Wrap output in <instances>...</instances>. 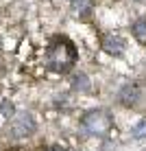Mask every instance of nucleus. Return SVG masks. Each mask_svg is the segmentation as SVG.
<instances>
[{
  "mask_svg": "<svg viewBox=\"0 0 146 151\" xmlns=\"http://www.w3.org/2000/svg\"><path fill=\"white\" fill-rule=\"evenodd\" d=\"M131 29H133V35H135V40H137L140 44H146V20H144V18L135 20Z\"/></svg>",
  "mask_w": 146,
  "mask_h": 151,
  "instance_id": "423d86ee",
  "label": "nucleus"
},
{
  "mask_svg": "<svg viewBox=\"0 0 146 151\" xmlns=\"http://www.w3.org/2000/svg\"><path fill=\"white\" fill-rule=\"evenodd\" d=\"M74 2V9H85L87 7V0H72Z\"/></svg>",
  "mask_w": 146,
  "mask_h": 151,
  "instance_id": "1a4fd4ad",
  "label": "nucleus"
},
{
  "mask_svg": "<svg viewBox=\"0 0 146 151\" xmlns=\"http://www.w3.org/2000/svg\"><path fill=\"white\" fill-rule=\"evenodd\" d=\"M33 132H35V121H33L31 114L22 112L13 118V123H11V136L13 138H26Z\"/></svg>",
  "mask_w": 146,
  "mask_h": 151,
  "instance_id": "7ed1b4c3",
  "label": "nucleus"
},
{
  "mask_svg": "<svg viewBox=\"0 0 146 151\" xmlns=\"http://www.w3.org/2000/svg\"><path fill=\"white\" fill-rule=\"evenodd\" d=\"M0 112H2L4 116H11V114H13V105H11V103H7V101H4L2 105H0Z\"/></svg>",
  "mask_w": 146,
  "mask_h": 151,
  "instance_id": "6e6552de",
  "label": "nucleus"
},
{
  "mask_svg": "<svg viewBox=\"0 0 146 151\" xmlns=\"http://www.w3.org/2000/svg\"><path fill=\"white\" fill-rule=\"evenodd\" d=\"M76 48L68 37H55L48 46V66L55 72H68L76 64Z\"/></svg>",
  "mask_w": 146,
  "mask_h": 151,
  "instance_id": "f257e3e1",
  "label": "nucleus"
},
{
  "mask_svg": "<svg viewBox=\"0 0 146 151\" xmlns=\"http://www.w3.org/2000/svg\"><path fill=\"white\" fill-rule=\"evenodd\" d=\"M140 99V90L137 86H131V83H127V86L120 90V101L124 103V105H135Z\"/></svg>",
  "mask_w": 146,
  "mask_h": 151,
  "instance_id": "39448f33",
  "label": "nucleus"
},
{
  "mask_svg": "<svg viewBox=\"0 0 146 151\" xmlns=\"http://www.w3.org/2000/svg\"><path fill=\"white\" fill-rule=\"evenodd\" d=\"M131 134H133V138H137V140L146 138V121H140V123L131 129Z\"/></svg>",
  "mask_w": 146,
  "mask_h": 151,
  "instance_id": "0eeeda50",
  "label": "nucleus"
},
{
  "mask_svg": "<svg viewBox=\"0 0 146 151\" xmlns=\"http://www.w3.org/2000/svg\"><path fill=\"white\" fill-rule=\"evenodd\" d=\"M81 129L90 136H105V134L111 129V116L105 110H94L87 112L81 121Z\"/></svg>",
  "mask_w": 146,
  "mask_h": 151,
  "instance_id": "f03ea898",
  "label": "nucleus"
},
{
  "mask_svg": "<svg viewBox=\"0 0 146 151\" xmlns=\"http://www.w3.org/2000/svg\"><path fill=\"white\" fill-rule=\"evenodd\" d=\"M50 151H66V149H61V147H53Z\"/></svg>",
  "mask_w": 146,
  "mask_h": 151,
  "instance_id": "9d476101",
  "label": "nucleus"
},
{
  "mask_svg": "<svg viewBox=\"0 0 146 151\" xmlns=\"http://www.w3.org/2000/svg\"><path fill=\"white\" fill-rule=\"evenodd\" d=\"M103 48H105L109 55H122V50H124V40L118 37V35H107V37L103 40Z\"/></svg>",
  "mask_w": 146,
  "mask_h": 151,
  "instance_id": "20e7f679",
  "label": "nucleus"
}]
</instances>
